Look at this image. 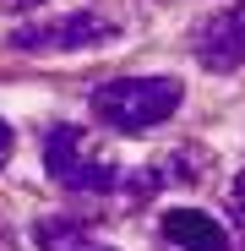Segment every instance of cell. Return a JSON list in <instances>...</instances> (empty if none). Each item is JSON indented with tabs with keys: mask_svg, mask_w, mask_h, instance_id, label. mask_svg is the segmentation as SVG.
Returning <instances> with one entry per match:
<instances>
[{
	"mask_svg": "<svg viewBox=\"0 0 245 251\" xmlns=\"http://www.w3.org/2000/svg\"><path fill=\"white\" fill-rule=\"evenodd\" d=\"M180 109L175 76H114L93 93V115L109 131H153Z\"/></svg>",
	"mask_w": 245,
	"mask_h": 251,
	"instance_id": "cell-1",
	"label": "cell"
},
{
	"mask_svg": "<svg viewBox=\"0 0 245 251\" xmlns=\"http://www.w3.org/2000/svg\"><path fill=\"white\" fill-rule=\"evenodd\" d=\"M44 170L66 191H126V164H114L82 126H49Z\"/></svg>",
	"mask_w": 245,
	"mask_h": 251,
	"instance_id": "cell-2",
	"label": "cell"
},
{
	"mask_svg": "<svg viewBox=\"0 0 245 251\" xmlns=\"http://www.w3.org/2000/svg\"><path fill=\"white\" fill-rule=\"evenodd\" d=\"M114 38V22L98 17V11H71V17H55V22H33V27H17L11 44L22 55H71V50H98Z\"/></svg>",
	"mask_w": 245,
	"mask_h": 251,
	"instance_id": "cell-3",
	"label": "cell"
},
{
	"mask_svg": "<svg viewBox=\"0 0 245 251\" xmlns=\"http://www.w3.org/2000/svg\"><path fill=\"white\" fill-rule=\"evenodd\" d=\"M196 55H201V66H213V71L245 66V0L196 27Z\"/></svg>",
	"mask_w": 245,
	"mask_h": 251,
	"instance_id": "cell-4",
	"label": "cell"
},
{
	"mask_svg": "<svg viewBox=\"0 0 245 251\" xmlns=\"http://www.w3.org/2000/svg\"><path fill=\"white\" fill-rule=\"evenodd\" d=\"M163 235L185 251H229V229L213 213H196V207H175L163 213Z\"/></svg>",
	"mask_w": 245,
	"mask_h": 251,
	"instance_id": "cell-5",
	"label": "cell"
},
{
	"mask_svg": "<svg viewBox=\"0 0 245 251\" xmlns=\"http://www.w3.org/2000/svg\"><path fill=\"white\" fill-rule=\"evenodd\" d=\"M38 246H44V251H82V246H88V224L49 219V224H38Z\"/></svg>",
	"mask_w": 245,
	"mask_h": 251,
	"instance_id": "cell-6",
	"label": "cell"
},
{
	"mask_svg": "<svg viewBox=\"0 0 245 251\" xmlns=\"http://www.w3.org/2000/svg\"><path fill=\"white\" fill-rule=\"evenodd\" d=\"M229 213H234V224L245 229V170L234 175V186H229Z\"/></svg>",
	"mask_w": 245,
	"mask_h": 251,
	"instance_id": "cell-7",
	"label": "cell"
},
{
	"mask_svg": "<svg viewBox=\"0 0 245 251\" xmlns=\"http://www.w3.org/2000/svg\"><path fill=\"white\" fill-rule=\"evenodd\" d=\"M33 6H44V0H0V11H33Z\"/></svg>",
	"mask_w": 245,
	"mask_h": 251,
	"instance_id": "cell-8",
	"label": "cell"
},
{
	"mask_svg": "<svg viewBox=\"0 0 245 251\" xmlns=\"http://www.w3.org/2000/svg\"><path fill=\"white\" fill-rule=\"evenodd\" d=\"M6 158H11V126L0 120V164H6Z\"/></svg>",
	"mask_w": 245,
	"mask_h": 251,
	"instance_id": "cell-9",
	"label": "cell"
},
{
	"mask_svg": "<svg viewBox=\"0 0 245 251\" xmlns=\"http://www.w3.org/2000/svg\"><path fill=\"white\" fill-rule=\"evenodd\" d=\"M0 246H6V235H0Z\"/></svg>",
	"mask_w": 245,
	"mask_h": 251,
	"instance_id": "cell-10",
	"label": "cell"
}]
</instances>
